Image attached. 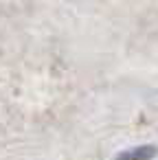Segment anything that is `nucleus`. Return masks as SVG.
<instances>
[{"label": "nucleus", "instance_id": "f257e3e1", "mask_svg": "<svg viewBox=\"0 0 158 160\" xmlns=\"http://www.w3.org/2000/svg\"><path fill=\"white\" fill-rule=\"evenodd\" d=\"M154 156V147H138V149H130L125 153H121L114 160H149Z\"/></svg>", "mask_w": 158, "mask_h": 160}]
</instances>
